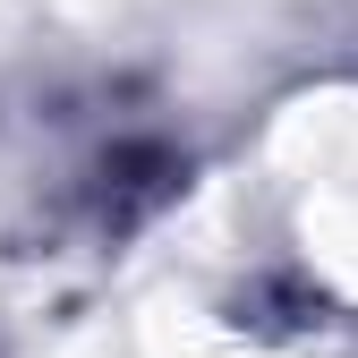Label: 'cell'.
Masks as SVG:
<instances>
[{
  "label": "cell",
  "mask_w": 358,
  "mask_h": 358,
  "mask_svg": "<svg viewBox=\"0 0 358 358\" xmlns=\"http://www.w3.org/2000/svg\"><path fill=\"white\" fill-rule=\"evenodd\" d=\"M171 196H179V162H171L162 145H120V154L103 162V222H111V231L145 222V213L171 205Z\"/></svg>",
  "instance_id": "6da1fadb"
}]
</instances>
